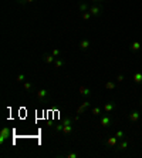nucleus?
Returning <instances> with one entry per match:
<instances>
[{"mask_svg":"<svg viewBox=\"0 0 142 158\" xmlns=\"http://www.w3.org/2000/svg\"><path fill=\"white\" fill-rule=\"evenodd\" d=\"M116 140H118L116 137H110V138L106 140V144L110 145V147H114V145L116 144Z\"/></svg>","mask_w":142,"mask_h":158,"instance_id":"6e6552de","label":"nucleus"},{"mask_svg":"<svg viewBox=\"0 0 142 158\" xmlns=\"http://www.w3.org/2000/svg\"><path fill=\"white\" fill-rule=\"evenodd\" d=\"M115 137H116V138H120V140H124V138H125V134H124V131L118 130V131H116V134H115Z\"/></svg>","mask_w":142,"mask_h":158,"instance_id":"2eb2a0df","label":"nucleus"},{"mask_svg":"<svg viewBox=\"0 0 142 158\" xmlns=\"http://www.w3.org/2000/svg\"><path fill=\"white\" fill-rule=\"evenodd\" d=\"M114 108H115V104H114V103H106V104L104 105V110H105V113H111Z\"/></svg>","mask_w":142,"mask_h":158,"instance_id":"39448f33","label":"nucleus"},{"mask_svg":"<svg viewBox=\"0 0 142 158\" xmlns=\"http://www.w3.org/2000/svg\"><path fill=\"white\" fill-rule=\"evenodd\" d=\"M88 9V6L85 5V3H82V5H80V10H82V12H85V10Z\"/></svg>","mask_w":142,"mask_h":158,"instance_id":"5701e85b","label":"nucleus"},{"mask_svg":"<svg viewBox=\"0 0 142 158\" xmlns=\"http://www.w3.org/2000/svg\"><path fill=\"white\" fill-rule=\"evenodd\" d=\"M44 61L46 63H53L54 61V56L51 54V56H44Z\"/></svg>","mask_w":142,"mask_h":158,"instance_id":"dca6fc26","label":"nucleus"},{"mask_svg":"<svg viewBox=\"0 0 142 158\" xmlns=\"http://www.w3.org/2000/svg\"><path fill=\"white\" fill-rule=\"evenodd\" d=\"M9 135H10V130L7 127H4L2 130V132H0V144H3V142L9 138Z\"/></svg>","mask_w":142,"mask_h":158,"instance_id":"f257e3e1","label":"nucleus"},{"mask_svg":"<svg viewBox=\"0 0 142 158\" xmlns=\"http://www.w3.org/2000/svg\"><path fill=\"white\" fill-rule=\"evenodd\" d=\"M31 87H33V86H31V83H24V88H26V90H30Z\"/></svg>","mask_w":142,"mask_h":158,"instance_id":"393cba45","label":"nucleus"},{"mask_svg":"<svg viewBox=\"0 0 142 158\" xmlns=\"http://www.w3.org/2000/svg\"><path fill=\"white\" fill-rule=\"evenodd\" d=\"M111 124V117L110 115H102L101 117V125L102 127H108Z\"/></svg>","mask_w":142,"mask_h":158,"instance_id":"f03ea898","label":"nucleus"},{"mask_svg":"<svg viewBox=\"0 0 142 158\" xmlns=\"http://www.w3.org/2000/svg\"><path fill=\"white\" fill-rule=\"evenodd\" d=\"M80 47L81 48H88L90 47V41L88 40H82V41L80 43Z\"/></svg>","mask_w":142,"mask_h":158,"instance_id":"4468645a","label":"nucleus"},{"mask_svg":"<svg viewBox=\"0 0 142 158\" xmlns=\"http://www.w3.org/2000/svg\"><path fill=\"white\" fill-rule=\"evenodd\" d=\"M105 88L106 90H114V88H115V83H114V81H108V83H105Z\"/></svg>","mask_w":142,"mask_h":158,"instance_id":"ddd939ff","label":"nucleus"},{"mask_svg":"<svg viewBox=\"0 0 142 158\" xmlns=\"http://www.w3.org/2000/svg\"><path fill=\"white\" fill-rule=\"evenodd\" d=\"M54 64H56V67H61L62 66V60H56V61H54Z\"/></svg>","mask_w":142,"mask_h":158,"instance_id":"aec40b11","label":"nucleus"},{"mask_svg":"<svg viewBox=\"0 0 142 158\" xmlns=\"http://www.w3.org/2000/svg\"><path fill=\"white\" fill-rule=\"evenodd\" d=\"M26 2H28V3H31V2H34V0H26Z\"/></svg>","mask_w":142,"mask_h":158,"instance_id":"c85d7f7f","label":"nucleus"},{"mask_svg":"<svg viewBox=\"0 0 142 158\" xmlns=\"http://www.w3.org/2000/svg\"><path fill=\"white\" fill-rule=\"evenodd\" d=\"M84 107H82V105H80V107H78V110H77V114H82V113H84Z\"/></svg>","mask_w":142,"mask_h":158,"instance_id":"4be33fe9","label":"nucleus"},{"mask_svg":"<svg viewBox=\"0 0 142 158\" xmlns=\"http://www.w3.org/2000/svg\"><path fill=\"white\" fill-rule=\"evenodd\" d=\"M100 113H101L100 107H94V108H92V114L94 115H100Z\"/></svg>","mask_w":142,"mask_h":158,"instance_id":"a211bd4d","label":"nucleus"},{"mask_svg":"<svg viewBox=\"0 0 142 158\" xmlns=\"http://www.w3.org/2000/svg\"><path fill=\"white\" fill-rule=\"evenodd\" d=\"M62 132H64V134H71V132H72V125H71V124H68V125H66V124H64Z\"/></svg>","mask_w":142,"mask_h":158,"instance_id":"1a4fd4ad","label":"nucleus"},{"mask_svg":"<svg viewBox=\"0 0 142 158\" xmlns=\"http://www.w3.org/2000/svg\"><path fill=\"white\" fill-rule=\"evenodd\" d=\"M97 2H102V0H97Z\"/></svg>","mask_w":142,"mask_h":158,"instance_id":"c756f323","label":"nucleus"},{"mask_svg":"<svg viewBox=\"0 0 142 158\" xmlns=\"http://www.w3.org/2000/svg\"><path fill=\"white\" fill-rule=\"evenodd\" d=\"M141 47H142V44L138 43V41H134V43L131 44V50H132V51H138Z\"/></svg>","mask_w":142,"mask_h":158,"instance_id":"0eeeda50","label":"nucleus"},{"mask_svg":"<svg viewBox=\"0 0 142 158\" xmlns=\"http://www.w3.org/2000/svg\"><path fill=\"white\" fill-rule=\"evenodd\" d=\"M90 13L92 14V16H98V14L101 13V7H98V6H92V7L90 9Z\"/></svg>","mask_w":142,"mask_h":158,"instance_id":"7ed1b4c3","label":"nucleus"},{"mask_svg":"<svg viewBox=\"0 0 142 158\" xmlns=\"http://www.w3.org/2000/svg\"><path fill=\"white\" fill-rule=\"evenodd\" d=\"M134 81L135 83H142V73H135V75H134Z\"/></svg>","mask_w":142,"mask_h":158,"instance_id":"9b49d317","label":"nucleus"},{"mask_svg":"<svg viewBox=\"0 0 142 158\" xmlns=\"http://www.w3.org/2000/svg\"><path fill=\"white\" fill-rule=\"evenodd\" d=\"M80 93L84 97H88L90 94H91V90H90V88H87V87H80Z\"/></svg>","mask_w":142,"mask_h":158,"instance_id":"423d86ee","label":"nucleus"},{"mask_svg":"<svg viewBox=\"0 0 142 158\" xmlns=\"http://www.w3.org/2000/svg\"><path fill=\"white\" fill-rule=\"evenodd\" d=\"M62 128H64V124H60V125L56 127V130H57V131H62Z\"/></svg>","mask_w":142,"mask_h":158,"instance_id":"a878e982","label":"nucleus"},{"mask_svg":"<svg viewBox=\"0 0 142 158\" xmlns=\"http://www.w3.org/2000/svg\"><path fill=\"white\" fill-rule=\"evenodd\" d=\"M126 148H128V141L124 138V140H121V144L118 145V149H126Z\"/></svg>","mask_w":142,"mask_h":158,"instance_id":"9d476101","label":"nucleus"},{"mask_svg":"<svg viewBox=\"0 0 142 158\" xmlns=\"http://www.w3.org/2000/svg\"><path fill=\"white\" fill-rule=\"evenodd\" d=\"M129 120L134 121V123H136L138 120H139V113H138V111H132V113L129 114Z\"/></svg>","mask_w":142,"mask_h":158,"instance_id":"20e7f679","label":"nucleus"},{"mask_svg":"<svg viewBox=\"0 0 142 158\" xmlns=\"http://www.w3.org/2000/svg\"><path fill=\"white\" fill-rule=\"evenodd\" d=\"M47 94H48V93H47V90H38V91H37V97H38V98H44V97H47Z\"/></svg>","mask_w":142,"mask_h":158,"instance_id":"f8f14e48","label":"nucleus"},{"mask_svg":"<svg viewBox=\"0 0 142 158\" xmlns=\"http://www.w3.org/2000/svg\"><path fill=\"white\" fill-rule=\"evenodd\" d=\"M141 105H142V101H141Z\"/></svg>","mask_w":142,"mask_h":158,"instance_id":"7c9ffc66","label":"nucleus"},{"mask_svg":"<svg viewBox=\"0 0 142 158\" xmlns=\"http://www.w3.org/2000/svg\"><path fill=\"white\" fill-rule=\"evenodd\" d=\"M67 157H68V158H77V154L76 152H71V154H68Z\"/></svg>","mask_w":142,"mask_h":158,"instance_id":"bb28decb","label":"nucleus"},{"mask_svg":"<svg viewBox=\"0 0 142 158\" xmlns=\"http://www.w3.org/2000/svg\"><path fill=\"white\" fill-rule=\"evenodd\" d=\"M81 105H82L84 108H87V107H90V103H88V101H84V103H82Z\"/></svg>","mask_w":142,"mask_h":158,"instance_id":"cd10ccee","label":"nucleus"},{"mask_svg":"<svg viewBox=\"0 0 142 158\" xmlns=\"http://www.w3.org/2000/svg\"><path fill=\"white\" fill-rule=\"evenodd\" d=\"M124 78H125L124 74H118V77H116V80H118L120 83H122V81H124Z\"/></svg>","mask_w":142,"mask_h":158,"instance_id":"412c9836","label":"nucleus"},{"mask_svg":"<svg viewBox=\"0 0 142 158\" xmlns=\"http://www.w3.org/2000/svg\"><path fill=\"white\" fill-rule=\"evenodd\" d=\"M91 16H92V14L90 13V12H85V13L82 14V19H84V20H88V19L91 17Z\"/></svg>","mask_w":142,"mask_h":158,"instance_id":"6ab92c4d","label":"nucleus"},{"mask_svg":"<svg viewBox=\"0 0 142 158\" xmlns=\"http://www.w3.org/2000/svg\"><path fill=\"white\" fill-rule=\"evenodd\" d=\"M51 54H53L54 57H57L58 54H60V50H58V48H54V50H53V53H51Z\"/></svg>","mask_w":142,"mask_h":158,"instance_id":"b1692460","label":"nucleus"},{"mask_svg":"<svg viewBox=\"0 0 142 158\" xmlns=\"http://www.w3.org/2000/svg\"><path fill=\"white\" fill-rule=\"evenodd\" d=\"M24 78H26V75L24 74H18L17 78H16V81H17V83H22V81H24Z\"/></svg>","mask_w":142,"mask_h":158,"instance_id":"f3484780","label":"nucleus"}]
</instances>
